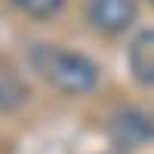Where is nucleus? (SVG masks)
<instances>
[{
    "label": "nucleus",
    "instance_id": "20e7f679",
    "mask_svg": "<svg viewBox=\"0 0 154 154\" xmlns=\"http://www.w3.org/2000/svg\"><path fill=\"white\" fill-rule=\"evenodd\" d=\"M111 136L117 139V145L133 148V145H139V142H145V139L154 136V126H151L148 117H142L139 111H123V114H117V117H114V123H111Z\"/></svg>",
    "mask_w": 154,
    "mask_h": 154
},
{
    "label": "nucleus",
    "instance_id": "7ed1b4c3",
    "mask_svg": "<svg viewBox=\"0 0 154 154\" xmlns=\"http://www.w3.org/2000/svg\"><path fill=\"white\" fill-rule=\"evenodd\" d=\"M126 59H130V71H133L136 80L145 83V86H154V28L136 34Z\"/></svg>",
    "mask_w": 154,
    "mask_h": 154
},
{
    "label": "nucleus",
    "instance_id": "0eeeda50",
    "mask_svg": "<svg viewBox=\"0 0 154 154\" xmlns=\"http://www.w3.org/2000/svg\"><path fill=\"white\" fill-rule=\"evenodd\" d=\"M151 3H154V0H151Z\"/></svg>",
    "mask_w": 154,
    "mask_h": 154
},
{
    "label": "nucleus",
    "instance_id": "f03ea898",
    "mask_svg": "<svg viewBox=\"0 0 154 154\" xmlns=\"http://www.w3.org/2000/svg\"><path fill=\"white\" fill-rule=\"evenodd\" d=\"M86 16L93 22V28L102 34H120L130 28V22L136 16L133 0H89Z\"/></svg>",
    "mask_w": 154,
    "mask_h": 154
},
{
    "label": "nucleus",
    "instance_id": "423d86ee",
    "mask_svg": "<svg viewBox=\"0 0 154 154\" xmlns=\"http://www.w3.org/2000/svg\"><path fill=\"white\" fill-rule=\"evenodd\" d=\"M16 9H22L25 16H34V19H43V16H53V12L65 3V0H9Z\"/></svg>",
    "mask_w": 154,
    "mask_h": 154
},
{
    "label": "nucleus",
    "instance_id": "f257e3e1",
    "mask_svg": "<svg viewBox=\"0 0 154 154\" xmlns=\"http://www.w3.org/2000/svg\"><path fill=\"white\" fill-rule=\"evenodd\" d=\"M31 62L56 89H62V93H68V96H83L89 89H96V83H99L96 65L86 56L71 53V49L37 43L34 53H31Z\"/></svg>",
    "mask_w": 154,
    "mask_h": 154
},
{
    "label": "nucleus",
    "instance_id": "39448f33",
    "mask_svg": "<svg viewBox=\"0 0 154 154\" xmlns=\"http://www.w3.org/2000/svg\"><path fill=\"white\" fill-rule=\"evenodd\" d=\"M22 102H25V86L19 83V77L9 68L0 71V111H12Z\"/></svg>",
    "mask_w": 154,
    "mask_h": 154
}]
</instances>
